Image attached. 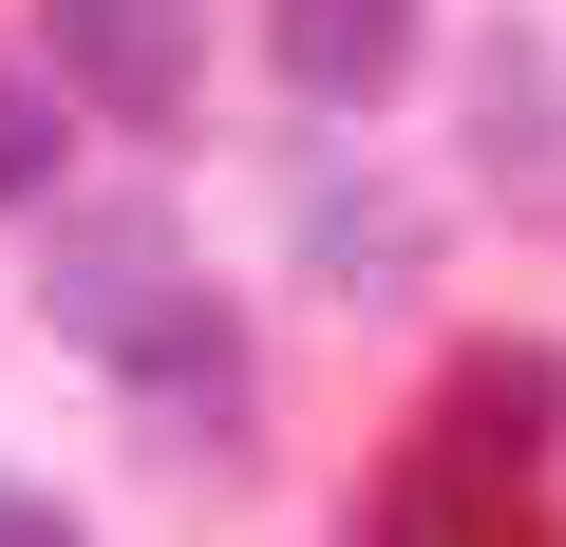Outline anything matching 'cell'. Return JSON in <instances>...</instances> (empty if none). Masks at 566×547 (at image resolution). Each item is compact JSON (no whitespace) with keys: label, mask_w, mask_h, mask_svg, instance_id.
<instances>
[{"label":"cell","mask_w":566,"mask_h":547,"mask_svg":"<svg viewBox=\"0 0 566 547\" xmlns=\"http://www.w3.org/2000/svg\"><path fill=\"white\" fill-rule=\"evenodd\" d=\"M39 322H57V340H95V359H114V378H151V397H227V303L189 284L170 208H57Z\"/></svg>","instance_id":"6da1fadb"},{"label":"cell","mask_w":566,"mask_h":547,"mask_svg":"<svg viewBox=\"0 0 566 547\" xmlns=\"http://www.w3.org/2000/svg\"><path fill=\"white\" fill-rule=\"evenodd\" d=\"M20 189H57V76L0 57V208H20Z\"/></svg>","instance_id":"8992f818"},{"label":"cell","mask_w":566,"mask_h":547,"mask_svg":"<svg viewBox=\"0 0 566 547\" xmlns=\"http://www.w3.org/2000/svg\"><path fill=\"white\" fill-rule=\"evenodd\" d=\"M57 76L95 114H189V0H57Z\"/></svg>","instance_id":"7a4b0ae2"},{"label":"cell","mask_w":566,"mask_h":547,"mask_svg":"<svg viewBox=\"0 0 566 547\" xmlns=\"http://www.w3.org/2000/svg\"><path fill=\"white\" fill-rule=\"evenodd\" d=\"M359 547H547V509H528V472H472V453H434V434H416Z\"/></svg>","instance_id":"277c9868"},{"label":"cell","mask_w":566,"mask_h":547,"mask_svg":"<svg viewBox=\"0 0 566 547\" xmlns=\"http://www.w3.org/2000/svg\"><path fill=\"white\" fill-rule=\"evenodd\" d=\"M0 547H76V528H57V509H39L20 472H0Z\"/></svg>","instance_id":"52a82bcc"},{"label":"cell","mask_w":566,"mask_h":547,"mask_svg":"<svg viewBox=\"0 0 566 547\" xmlns=\"http://www.w3.org/2000/svg\"><path fill=\"white\" fill-rule=\"evenodd\" d=\"M547 415H566V359H547V340H472V359L434 378V453H472V472H528Z\"/></svg>","instance_id":"3957f363"},{"label":"cell","mask_w":566,"mask_h":547,"mask_svg":"<svg viewBox=\"0 0 566 547\" xmlns=\"http://www.w3.org/2000/svg\"><path fill=\"white\" fill-rule=\"evenodd\" d=\"M264 57L303 76L322 114H359V95H397V57H416V0H264Z\"/></svg>","instance_id":"5b68a950"}]
</instances>
